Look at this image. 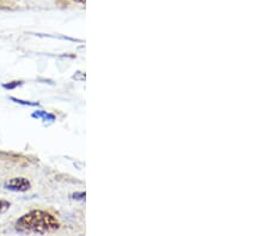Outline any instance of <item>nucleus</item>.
Returning a JSON list of instances; mask_svg holds the SVG:
<instances>
[{
	"label": "nucleus",
	"mask_w": 269,
	"mask_h": 236,
	"mask_svg": "<svg viewBox=\"0 0 269 236\" xmlns=\"http://www.w3.org/2000/svg\"><path fill=\"white\" fill-rule=\"evenodd\" d=\"M60 223L52 213L43 210H33L16 222V229L21 233L46 234L59 229Z\"/></svg>",
	"instance_id": "nucleus-1"
},
{
	"label": "nucleus",
	"mask_w": 269,
	"mask_h": 236,
	"mask_svg": "<svg viewBox=\"0 0 269 236\" xmlns=\"http://www.w3.org/2000/svg\"><path fill=\"white\" fill-rule=\"evenodd\" d=\"M5 187L7 190L16 191V192H25L30 189V181L23 177H17V178H12L11 180H8L5 184Z\"/></svg>",
	"instance_id": "nucleus-2"
},
{
	"label": "nucleus",
	"mask_w": 269,
	"mask_h": 236,
	"mask_svg": "<svg viewBox=\"0 0 269 236\" xmlns=\"http://www.w3.org/2000/svg\"><path fill=\"white\" fill-rule=\"evenodd\" d=\"M33 117H35V118H43L44 120H47V119L54 120V118H55L54 116H53V115L47 114L46 111H36V112H34Z\"/></svg>",
	"instance_id": "nucleus-3"
},
{
	"label": "nucleus",
	"mask_w": 269,
	"mask_h": 236,
	"mask_svg": "<svg viewBox=\"0 0 269 236\" xmlns=\"http://www.w3.org/2000/svg\"><path fill=\"white\" fill-rule=\"evenodd\" d=\"M10 205H11L10 202L0 199V213H4L5 211H7V210L10 209Z\"/></svg>",
	"instance_id": "nucleus-4"
},
{
	"label": "nucleus",
	"mask_w": 269,
	"mask_h": 236,
	"mask_svg": "<svg viewBox=\"0 0 269 236\" xmlns=\"http://www.w3.org/2000/svg\"><path fill=\"white\" fill-rule=\"evenodd\" d=\"M21 85H22V81H12V83L4 84L2 87H4V88H7V89H12V88H16L17 86H21Z\"/></svg>",
	"instance_id": "nucleus-5"
},
{
	"label": "nucleus",
	"mask_w": 269,
	"mask_h": 236,
	"mask_svg": "<svg viewBox=\"0 0 269 236\" xmlns=\"http://www.w3.org/2000/svg\"><path fill=\"white\" fill-rule=\"evenodd\" d=\"M11 100H13V102H16V103H18V104H22V105H29V106H36V105H38V103L25 102V100L17 99V98H13V97H11Z\"/></svg>",
	"instance_id": "nucleus-6"
},
{
	"label": "nucleus",
	"mask_w": 269,
	"mask_h": 236,
	"mask_svg": "<svg viewBox=\"0 0 269 236\" xmlns=\"http://www.w3.org/2000/svg\"><path fill=\"white\" fill-rule=\"evenodd\" d=\"M75 1L80 2V4H85V0H75Z\"/></svg>",
	"instance_id": "nucleus-7"
}]
</instances>
